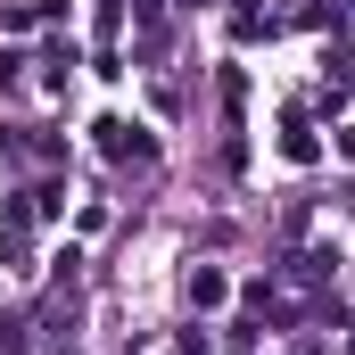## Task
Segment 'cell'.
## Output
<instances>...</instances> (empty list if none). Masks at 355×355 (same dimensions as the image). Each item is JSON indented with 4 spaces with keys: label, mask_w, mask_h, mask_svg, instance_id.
<instances>
[{
    "label": "cell",
    "mask_w": 355,
    "mask_h": 355,
    "mask_svg": "<svg viewBox=\"0 0 355 355\" xmlns=\"http://www.w3.org/2000/svg\"><path fill=\"white\" fill-rule=\"evenodd\" d=\"M174 355H207V339H198V331H190V339H182V347H174Z\"/></svg>",
    "instance_id": "5b68a950"
},
{
    "label": "cell",
    "mask_w": 355,
    "mask_h": 355,
    "mask_svg": "<svg viewBox=\"0 0 355 355\" xmlns=\"http://www.w3.org/2000/svg\"><path fill=\"white\" fill-rule=\"evenodd\" d=\"M281 157H289V166H314V132H306L297 116H289V132H281Z\"/></svg>",
    "instance_id": "3957f363"
},
{
    "label": "cell",
    "mask_w": 355,
    "mask_h": 355,
    "mask_svg": "<svg viewBox=\"0 0 355 355\" xmlns=\"http://www.w3.org/2000/svg\"><path fill=\"white\" fill-rule=\"evenodd\" d=\"M17 67H25V58H17V50H0V91H17Z\"/></svg>",
    "instance_id": "277c9868"
},
{
    "label": "cell",
    "mask_w": 355,
    "mask_h": 355,
    "mask_svg": "<svg viewBox=\"0 0 355 355\" xmlns=\"http://www.w3.org/2000/svg\"><path fill=\"white\" fill-rule=\"evenodd\" d=\"M99 149H107V157H149V141H141L124 116H107V124H99Z\"/></svg>",
    "instance_id": "6da1fadb"
},
{
    "label": "cell",
    "mask_w": 355,
    "mask_h": 355,
    "mask_svg": "<svg viewBox=\"0 0 355 355\" xmlns=\"http://www.w3.org/2000/svg\"><path fill=\"white\" fill-rule=\"evenodd\" d=\"M190 306H223V272L215 265H190Z\"/></svg>",
    "instance_id": "7a4b0ae2"
}]
</instances>
